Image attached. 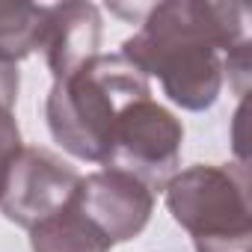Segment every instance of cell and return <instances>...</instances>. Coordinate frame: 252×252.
<instances>
[{
	"instance_id": "1",
	"label": "cell",
	"mask_w": 252,
	"mask_h": 252,
	"mask_svg": "<svg viewBox=\"0 0 252 252\" xmlns=\"http://www.w3.org/2000/svg\"><path fill=\"white\" fill-rule=\"evenodd\" d=\"M249 9L240 3L169 0L146 9L143 27L122 42V57L158 77L172 104L208 110L225 80V57L249 42Z\"/></svg>"
},
{
	"instance_id": "10",
	"label": "cell",
	"mask_w": 252,
	"mask_h": 252,
	"mask_svg": "<svg viewBox=\"0 0 252 252\" xmlns=\"http://www.w3.org/2000/svg\"><path fill=\"white\" fill-rule=\"evenodd\" d=\"M15 101H18V63L0 57V193H3L9 166L24 149L15 122Z\"/></svg>"
},
{
	"instance_id": "8",
	"label": "cell",
	"mask_w": 252,
	"mask_h": 252,
	"mask_svg": "<svg viewBox=\"0 0 252 252\" xmlns=\"http://www.w3.org/2000/svg\"><path fill=\"white\" fill-rule=\"evenodd\" d=\"M30 249L33 252H110L113 243L71 202L51 220L30 228Z\"/></svg>"
},
{
	"instance_id": "3",
	"label": "cell",
	"mask_w": 252,
	"mask_h": 252,
	"mask_svg": "<svg viewBox=\"0 0 252 252\" xmlns=\"http://www.w3.org/2000/svg\"><path fill=\"white\" fill-rule=\"evenodd\" d=\"M172 220L193 237L196 252H249V178L240 163H196L166 184Z\"/></svg>"
},
{
	"instance_id": "7",
	"label": "cell",
	"mask_w": 252,
	"mask_h": 252,
	"mask_svg": "<svg viewBox=\"0 0 252 252\" xmlns=\"http://www.w3.org/2000/svg\"><path fill=\"white\" fill-rule=\"evenodd\" d=\"M98 42H101L98 6H92V3L45 6L39 51L45 54V63H48L54 80L71 74L86 60H92L98 54Z\"/></svg>"
},
{
	"instance_id": "6",
	"label": "cell",
	"mask_w": 252,
	"mask_h": 252,
	"mask_svg": "<svg viewBox=\"0 0 252 252\" xmlns=\"http://www.w3.org/2000/svg\"><path fill=\"white\" fill-rule=\"evenodd\" d=\"M77 211L116 246L125 240H134L152 220L155 211V193L116 169H98L86 178H80Z\"/></svg>"
},
{
	"instance_id": "2",
	"label": "cell",
	"mask_w": 252,
	"mask_h": 252,
	"mask_svg": "<svg viewBox=\"0 0 252 252\" xmlns=\"http://www.w3.org/2000/svg\"><path fill=\"white\" fill-rule=\"evenodd\" d=\"M146 95H152V83L131 60L98 51L80 68L54 80L45 101L51 137L77 160L104 163L119 113Z\"/></svg>"
},
{
	"instance_id": "9",
	"label": "cell",
	"mask_w": 252,
	"mask_h": 252,
	"mask_svg": "<svg viewBox=\"0 0 252 252\" xmlns=\"http://www.w3.org/2000/svg\"><path fill=\"white\" fill-rule=\"evenodd\" d=\"M45 6L30 3H0V57L3 60H24L39 51Z\"/></svg>"
},
{
	"instance_id": "5",
	"label": "cell",
	"mask_w": 252,
	"mask_h": 252,
	"mask_svg": "<svg viewBox=\"0 0 252 252\" xmlns=\"http://www.w3.org/2000/svg\"><path fill=\"white\" fill-rule=\"evenodd\" d=\"M80 178L83 175L77 169L63 163L48 149L24 146L6 172L3 193H0V211L9 222L30 231L74 202Z\"/></svg>"
},
{
	"instance_id": "4",
	"label": "cell",
	"mask_w": 252,
	"mask_h": 252,
	"mask_svg": "<svg viewBox=\"0 0 252 252\" xmlns=\"http://www.w3.org/2000/svg\"><path fill=\"white\" fill-rule=\"evenodd\" d=\"M181 143L184 125L175 119V113L146 95L119 113L101 166L131 175L155 193L163 190V184L178 172Z\"/></svg>"
}]
</instances>
